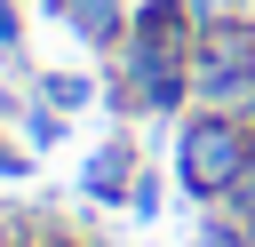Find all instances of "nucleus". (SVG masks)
<instances>
[{
  "label": "nucleus",
  "instance_id": "obj_2",
  "mask_svg": "<svg viewBox=\"0 0 255 247\" xmlns=\"http://www.w3.org/2000/svg\"><path fill=\"white\" fill-rule=\"evenodd\" d=\"M120 183H128V151L112 143V151H96V167H88V191H104V199H112Z\"/></svg>",
  "mask_w": 255,
  "mask_h": 247
},
{
  "label": "nucleus",
  "instance_id": "obj_3",
  "mask_svg": "<svg viewBox=\"0 0 255 247\" xmlns=\"http://www.w3.org/2000/svg\"><path fill=\"white\" fill-rule=\"evenodd\" d=\"M231 199H239V207H255V159H247V175L231 183Z\"/></svg>",
  "mask_w": 255,
  "mask_h": 247
},
{
  "label": "nucleus",
  "instance_id": "obj_1",
  "mask_svg": "<svg viewBox=\"0 0 255 247\" xmlns=\"http://www.w3.org/2000/svg\"><path fill=\"white\" fill-rule=\"evenodd\" d=\"M247 159H255V143H247V127L231 120V112H207V120H191L183 127V183L191 191H231L239 175H247Z\"/></svg>",
  "mask_w": 255,
  "mask_h": 247
}]
</instances>
